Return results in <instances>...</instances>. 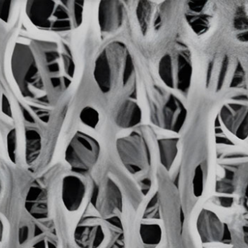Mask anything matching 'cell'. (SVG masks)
Listing matches in <instances>:
<instances>
[{
	"instance_id": "1",
	"label": "cell",
	"mask_w": 248,
	"mask_h": 248,
	"mask_svg": "<svg viewBox=\"0 0 248 248\" xmlns=\"http://www.w3.org/2000/svg\"><path fill=\"white\" fill-rule=\"evenodd\" d=\"M93 75L106 94L119 93L135 83V68L126 45L119 41L106 45L96 59Z\"/></svg>"
},
{
	"instance_id": "2",
	"label": "cell",
	"mask_w": 248,
	"mask_h": 248,
	"mask_svg": "<svg viewBox=\"0 0 248 248\" xmlns=\"http://www.w3.org/2000/svg\"><path fill=\"white\" fill-rule=\"evenodd\" d=\"M216 122L220 129V140L232 143L248 140V95L240 93L232 94L221 104ZM220 140V141H221Z\"/></svg>"
},
{
	"instance_id": "3",
	"label": "cell",
	"mask_w": 248,
	"mask_h": 248,
	"mask_svg": "<svg viewBox=\"0 0 248 248\" xmlns=\"http://www.w3.org/2000/svg\"><path fill=\"white\" fill-rule=\"evenodd\" d=\"M158 74L163 84L170 90L186 94L193 74L189 49L179 46L165 54L159 61Z\"/></svg>"
},
{
	"instance_id": "4",
	"label": "cell",
	"mask_w": 248,
	"mask_h": 248,
	"mask_svg": "<svg viewBox=\"0 0 248 248\" xmlns=\"http://www.w3.org/2000/svg\"><path fill=\"white\" fill-rule=\"evenodd\" d=\"M187 116L183 102L173 93L157 89L151 103V119L155 125L173 132H179Z\"/></svg>"
},
{
	"instance_id": "5",
	"label": "cell",
	"mask_w": 248,
	"mask_h": 248,
	"mask_svg": "<svg viewBox=\"0 0 248 248\" xmlns=\"http://www.w3.org/2000/svg\"><path fill=\"white\" fill-rule=\"evenodd\" d=\"M116 149L124 167L131 174L148 171L151 166V153L145 139L140 133L134 131L118 139Z\"/></svg>"
},
{
	"instance_id": "6",
	"label": "cell",
	"mask_w": 248,
	"mask_h": 248,
	"mask_svg": "<svg viewBox=\"0 0 248 248\" xmlns=\"http://www.w3.org/2000/svg\"><path fill=\"white\" fill-rule=\"evenodd\" d=\"M100 155L98 141L85 133L77 131L67 146L65 160L73 170L84 173L95 166Z\"/></svg>"
},
{
	"instance_id": "7",
	"label": "cell",
	"mask_w": 248,
	"mask_h": 248,
	"mask_svg": "<svg viewBox=\"0 0 248 248\" xmlns=\"http://www.w3.org/2000/svg\"><path fill=\"white\" fill-rule=\"evenodd\" d=\"M125 19L123 3L116 0L101 1L98 7V23L103 33H112L119 30Z\"/></svg>"
},
{
	"instance_id": "8",
	"label": "cell",
	"mask_w": 248,
	"mask_h": 248,
	"mask_svg": "<svg viewBox=\"0 0 248 248\" xmlns=\"http://www.w3.org/2000/svg\"><path fill=\"white\" fill-rule=\"evenodd\" d=\"M85 194V184L78 176L68 175L62 179L61 199L64 207L70 212H75L79 209Z\"/></svg>"
},
{
	"instance_id": "9",
	"label": "cell",
	"mask_w": 248,
	"mask_h": 248,
	"mask_svg": "<svg viewBox=\"0 0 248 248\" xmlns=\"http://www.w3.org/2000/svg\"><path fill=\"white\" fill-rule=\"evenodd\" d=\"M197 230L202 243H212L222 240L224 227L217 214L203 209L197 219Z\"/></svg>"
},
{
	"instance_id": "10",
	"label": "cell",
	"mask_w": 248,
	"mask_h": 248,
	"mask_svg": "<svg viewBox=\"0 0 248 248\" xmlns=\"http://www.w3.org/2000/svg\"><path fill=\"white\" fill-rule=\"evenodd\" d=\"M57 1L51 0H32L26 4V14L34 26L52 29V17Z\"/></svg>"
},
{
	"instance_id": "11",
	"label": "cell",
	"mask_w": 248,
	"mask_h": 248,
	"mask_svg": "<svg viewBox=\"0 0 248 248\" xmlns=\"http://www.w3.org/2000/svg\"><path fill=\"white\" fill-rule=\"evenodd\" d=\"M207 1H189L185 17L188 24L198 36L205 34L209 31L213 16L205 13Z\"/></svg>"
},
{
	"instance_id": "12",
	"label": "cell",
	"mask_w": 248,
	"mask_h": 248,
	"mask_svg": "<svg viewBox=\"0 0 248 248\" xmlns=\"http://www.w3.org/2000/svg\"><path fill=\"white\" fill-rule=\"evenodd\" d=\"M142 112L140 106L131 100H126L119 108L115 122L116 125L124 129L133 128L141 123Z\"/></svg>"
},
{
	"instance_id": "13",
	"label": "cell",
	"mask_w": 248,
	"mask_h": 248,
	"mask_svg": "<svg viewBox=\"0 0 248 248\" xmlns=\"http://www.w3.org/2000/svg\"><path fill=\"white\" fill-rule=\"evenodd\" d=\"M104 239V231L100 225L81 226L76 230V242L82 248H98Z\"/></svg>"
},
{
	"instance_id": "14",
	"label": "cell",
	"mask_w": 248,
	"mask_h": 248,
	"mask_svg": "<svg viewBox=\"0 0 248 248\" xmlns=\"http://www.w3.org/2000/svg\"><path fill=\"white\" fill-rule=\"evenodd\" d=\"M123 196L118 185L111 179L108 181L104 196L102 199L101 210L104 214H110L116 210L122 211Z\"/></svg>"
},
{
	"instance_id": "15",
	"label": "cell",
	"mask_w": 248,
	"mask_h": 248,
	"mask_svg": "<svg viewBox=\"0 0 248 248\" xmlns=\"http://www.w3.org/2000/svg\"><path fill=\"white\" fill-rule=\"evenodd\" d=\"M179 138L160 139L157 141L159 157L162 166L169 170L177 157Z\"/></svg>"
},
{
	"instance_id": "16",
	"label": "cell",
	"mask_w": 248,
	"mask_h": 248,
	"mask_svg": "<svg viewBox=\"0 0 248 248\" xmlns=\"http://www.w3.org/2000/svg\"><path fill=\"white\" fill-rule=\"evenodd\" d=\"M42 150V138L36 130L26 131V153L25 158L28 165L32 164L39 157Z\"/></svg>"
},
{
	"instance_id": "17",
	"label": "cell",
	"mask_w": 248,
	"mask_h": 248,
	"mask_svg": "<svg viewBox=\"0 0 248 248\" xmlns=\"http://www.w3.org/2000/svg\"><path fill=\"white\" fill-rule=\"evenodd\" d=\"M140 237L143 243L147 246H157L162 238V230L156 224H142L140 226Z\"/></svg>"
},
{
	"instance_id": "18",
	"label": "cell",
	"mask_w": 248,
	"mask_h": 248,
	"mask_svg": "<svg viewBox=\"0 0 248 248\" xmlns=\"http://www.w3.org/2000/svg\"><path fill=\"white\" fill-rule=\"evenodd\" d=\"M153 16V4L148 1H140L137 7V17L141 30L145 33Z\"/></svg>"
},
{
	"instance_id": "19",
	"label": "cell",
	"mask_w": 248,
	"mask_h": 248,
	"mask_svg": "<svg viewBox=\"0 0 248 248\" xmlns=\"http://www.w3.org/2000/svg\"><path fill=\"white\" fill-rule=\"evenodd\" d=\"M80 120L84 125L94 128L100 122V114L92 107H86L80 113Z\"/></svg>"
},
{
	"instance_id": "20",
	"label": "cell",
	"mask_w": 248,
	"mask_h": 248,
	"mask_svg": "<svg viewBox=\"0 0 248 248\" xmlns=\"http://www.w3.org/2000/svg\"><path fill=\"white\" fill-rule=\"evenodd\" d=\"M7 155L12 163H16V150H17V134L15 128L10 131L7 136Z\"/></svg>"
},
{
	"instance_id": "21",
	"label": "cell",
	"mask_w": 248,
	"mask_h": 248,
	"mask_svg": "<svg viewBox=\"0 0 248 248\" xmlns=\"http://www.w3.org/2000/svg\"><path fill=\"white\" fill-rule=\"evenodd\" d=\"M11 4V1L0 0V19L4 22L8 21Z\"/></svg>"
},
{
	"instance_id": "22",
	"label": "cell",
	"mask_w": 248,
	"mask_h": 248,
	"mask_svg": "<svg viewBox=\"0 0 248 248\" xmlns=\"http://www.w3.org/2000/svg\"><path fill=\"white\" fill-rule=\"evenodd\" d=\"M28 236H29V230L27 227H23L20 231V234H19V240H20V243H23L26 240H27Z\"/></svg>"
},
{
	"instance_id": "23",
	"label": "cell",
	"mask_w": 248,
	"mask_h": 248,
	"mask_svg": "<svg viewBox=\"0 0 248 248\" xmlns=\"http://www.w3.org/2000/svg\"><path fill=\"white\" fill-rule=\"evenodd\" d=\"M3 237H4V224H3L2 221L0 219V246L2 243Z\"/></svg>"
},
{
	"instance_id": "24",
	"label": "cell",
	"mask_w": 248,
	"mask_h": 248,
	"mask_svg": "<svg viewBox=\"0 0 248 248\" xmlns=\"http://www.w3.org/2000/svg\"><path fill=\"white\" fill-rule=\"evenodd\" d=\"M1 179H0V192H1Z\"/></svg>"
}]
</instances>
